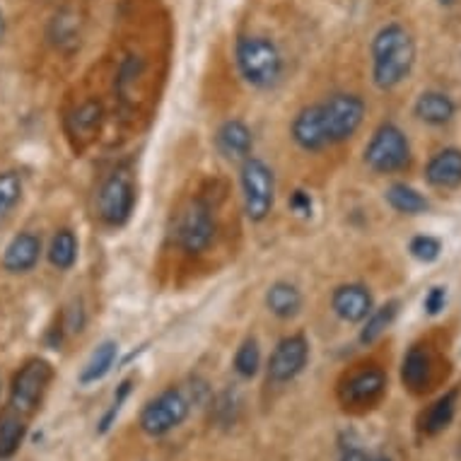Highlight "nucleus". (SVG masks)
Instances as JSON below:
<instances>
[{
  "label": "nucleus",
  "mask_w": 461,
  "mask_h": 461,
  "mask_svg": "<svg viewBox=\"0 0 461 461\" xmlns=\"http://www.w3.org/2000/svg\"><path fill=\"white\" fill-rule=\"evenodd\" d=\"M416 63V41L399 23L384 24L372 39V80L379 90H393L411 76Z\"/></svg>",
  "instance_id": "1"
},
{
  "label": "nucleus",
  "mask_w": 461,
  "mask_h": 461,
  "mask_svg": "<svg viewBox=\"0 0 461 461\" xmlns=\"http://www.w3.org/2000/svg\"><path fill=\"white\" fill-rule=\"evenodd\" d=\"M237 68L251 87L268 90L283 76V56L268 37H242L237 41Z\"/></svg>",
  "instance_id": "2"
},
{
  "label": "nucleus",
  "mask_w": 461,
  "mask_h": 461,
  "mask_svg": "<svg viewBox=\"0 0 461 461\" xmlns=\"http://www.w3.org/2000/svg\"><path fill=\"white\" fill-rule=\"evenodd\" d=\"M53 379L51 363H46L44 357H32L15 372L13 384H10L8 409L20 413L24 418H32L41 406L49 386Z\"/></svg>",
  "instance_id": "3"
},
{
  "label": "nucleus",
  "mask_w": 461,
  "mask_h": 461,
  "mask_svg": "<svg viewBox=\"0 0 461 461\" xmlns=\"http://www.w3.org/2000/svg\"><path fill=\"white\" fill-rule=\"evenodd\" d=\"M191 401L182 389L169 386L150 399L140 411L138 425L148 438H165L189 418Z\"/></svg>",
  "instance_id": "4"
},
{
  "label": "nucleus",
  "mask_w": 461,
  "mask_h": 461,
  "mask_svg": "<svg viewBox=\"0 0 461 461\" xmlns=\"http://www.w3.org/2000/svg\"><path fill=\"white\" fill-rule=\"evenodd\" d=\"M365 162L377 175H393L411 165V143L396 123H382L365 148Z\"/></svg>",
  "instance_id": "5"
},
{
  "label": "nucleus",
  "mask_w": 461,
  "mask_h": 461,
  "mask_svg": "<svg viewBox=\"0 0 461 461\" xmlns=\"http://www.w3.org/2000/svg\"><path fill=\"white\" fill-rule=\"evenodd\" d=\"M240 182H242L247 218L251 222H264L271 215L273 201H276V176H273V169L266 165L264 159L247 158L242 162Z\"/></svg>",
  "instance_id": "6"
},
{
  "label": "nucleus",
  "mask_w": 461,
  "mask_h": 461,
  "mask_svg": "<svg viewBox=\"0 0 461 461\" xmlns=\"http://www.w3.org/2000/svg\"><path fill=\"white\" fill-rule=\"evenodd\" d=\"M365 99L353 92H339L321 104V116H324V129L329 145H340L356 136L357 129L365 122Z\"/></svg>",
  "instance_id": "7"
},
{
  "label": "nucleus",
  "mask_w": 461,
  "mask_h": 461,
  "mask_svg": "<svg viewBox=\"0 0 461 461\" xmlns=\"http://www.w3.org/2000/svg\"><path fill=\"white\" fill-rule=\"evenodd\" d=\"M136 205V186L129 172H113L106 176V182L99 186L97 212L106 225L122 227L129 222L131 212Z\"/></svg>",
  "instance_id": "8"
},
{
  "label": "nucleus",
  "mask_w": 461,
  "mask_h": 461,
  "mask_svg": "<svg viewBox=\"0 0 461 461\" xmlns=\"http://www.w3.org/2000/svg\"><path fill=\"white\" fill-rule=\"evenodd\" d=\"M386 393V375L375 365L350 372L339 384V401L343 409L367 411L375 409Z\"/></svg>",
  "instance_id": "9"
},
{
  "label": "nucleus",
  "mask_w": 461,
  "mask_h": 461,
  "mask_svg": "<svg viewBox=\"0 0 461 461\" xmlns=\"http://www.w3.org/2000/svg\"><path fill=\"white\" fill-rule=\"evenodd\" d=\"M215 215H212V208L205 201L196 198L191 201L189 208L182 212L179 218V225H176V242L186 254L196 257V254H203L208 247L215 240Z\"/></svg>",
  "instance_id": "10"
},
{
  "label": "nucleus",
  "mask_w": 461,
  "mask_h": 461,
  "mask_svg": "<svg viewBox=\"0 0 461 461\" xmlns=\"http://www.w3.org/2000/svg\"><path fill=\"white\" fill-rule=\"evenodd\" d=\"M310 363V340L303 333H293L276 343V348L268 360V382L273 384H287L303 375Z\"/></svg>",
  "instance_id": "11"
},
{
  "label": "nucleus",
  "mask_w": 461,
  "mask_h": 461,
  "mask_svg": "<svg viewBox=\"0 0 461 461\" xmlns=\"http://www.w3.org/2000/svg\"><path fill=\"white\" fill-rule=\"evenodd\" d=\"M331 310L340 321H346V324H360L375 310L370 287L360 285V283L339 285L331 295Z\"/></svg>",
  "instance_id": "12"
},
{
  "label": "nucleus",
  "mask_w": 461,
  "mask_h": 461,
  "mask_svg": "<svg viewBox=\"0 0 461 461\" xmlns=\"http://www.w3.org/2000/svg\"><path fill=\"white\" fill-rule=\"evenodd\" d=\"M401 382L411 393L430 392L435 384V357L428 346H413L401 363Z\"/></svg>",
  "instance_id": "13"
},
{
  "label": "nucleus",
  "mask_w": 461,
  "mask_h": 461,
  "mask_svg": "<svg viewBox=\"0 0 461 461\" xmlns=\"http://www.w3.org/2000/svg\"><path fill=\"white\" fill-rule=\"evenodd\" d=\"M290 133H293V140H295L297 148L304 152H319L329 148L321 104L304 106L303 112L295 116L293 126H290Z\"/></svg>",
  "instance_id": "14"
},
{
  "label": "nucleus",
  "mask_w": 461,
  "mask_h": 461,
  "mask_svg": "<svg viewBox=\"0 0 461 461\" xmlns=\"http://www.w3.org/2000/svg\"><path fill=\"white\" fill-rule=\"evenodd\" d=\"M41 258V240L34 232H20L10 240L3 254V268L8 273H30Z\"/></svg>",
  "instance_id": "15"
},
{
  "label": "nucleus",
  "mask_w": 461,
  "mask_h": 461,
  "mask_svg": "<svg viewBox=\"0 0 461 461\" xmlns=\"http://www.w3.org/2000/svg\"><path fill=\"white\" fill-rule=\"evenodd\" d=\"M456 406H459V389H449L439 399H435L423 411V416L418 420V430L425 438H438L439 432H445L456 418Z\"/></svg>",
  "instance_id": "16"
},
{
  "label": "nucleus",
  "mask_w": 461,
  "mask_h": 461,
  "mask_svg": "<svg viewBox=\"0 0 461 461\" xmlns=\"http://www.w3.org/2000/svg\"><path fill=\"white\" fill-rule=\"evenodd\" d=\"M215 145L222 158L227 159H247L251 158V150H254V136H251V129L240 119H232V122H225L215 133Z\"/></svg>",
  "instance_id": "17"
},
{
  "label": "nucleus",
  "mask_w": 461,
  "mask_h": 461,
  "mask_svg": "<svg viewBox=\"0 0 461 461\" xmlns=\"http://www.w3.org/2000/svg\"><path fill=\"white\" fill-rule=\"evenodd\" d=\"M425 179L435 189H456L461 186V150L445 148L435 152L425 167Z\"/></svg>",
  "instance_id": "18"
},
{
  "label": "nucleus",
  "mask_w": 461,
  "mask_h": 461,
  "mask_svg": "<svg viewBox=\"0 0 461 461\" xmlns=\"http://www.w3.org/2000/svg\"><path fill=\"white\" fill-rule=\"evenodd\" d=\"M413 113H416L420 122L428 123V126H445V123H449L454 119L456 104H454V99L449 95H445V92L428 90L416 99Z\"/></svg>",
  "instance_id": "19"
},
{
  "label": "nucleus",
  "mask_w": 461,
  "mask_h": 461,
  "mask_svg": "<svg viewBox=\"0 0 461 461\" xmlns=\"http://www.w3.org/2000/svg\"><path fill=\"white\" fill-rule=\"evenodd\" d=\"M266 307L273 317L278 319H293L303 310V293L297 290V285L287 283V280H278L266 290Z\"/></svg>",
  "instance_id": "20"
},
{
  "label": "nucleus",
  "mask_w": 461,
  "mask_h": 461,
  "mask_svg": "<svg viewBox=\"0 0 461 461\" xmlns=\"http://www.w3.org/2000/svg\"><path fill=\"white\" fill-rule=\"evenodd\" d=\"M116 356H119V343L116 340H104L99 343L97 348L92 350L90 360L85 363V367L77 375V382L83 386L97 384L102 379L112 372L113 363H116Z\"/></svg>",
  "instance_id": "21"
},
{
  "label": "nucleus",
  "mask_w": 461,
  "mask_h": 461,
  "mask_svg": "<svg viewBox=\"0 0 461 461\" xmlns=\"http://www.w3.org/2000/svg\"><path fill=\"white\" fill-rule=\"evenodd\" d=\"M27 420L30 418L20 416V413L10 409L0 413V461L10 459V456H15L20 452V447L27 438V430H30Z\"/></svg>",
  "instance_id": "22"
},
{
  "label": "nucleus",
  "mask_w": 461,
  "mask_h": 461,
  "mask_svg": "<svg viewBox=\"0 0 461 461\" xmlns=\"http://www.w3.org/2000/svg\"><path fill=\"white\" fill-rule=\"evenodd\" d=\"M386 203L392 205L396 212H403V215H420V212L430 208V201L409 184H392L386 189Z\"/></svg>",
  "instance_id": "23"
},
{
  "label": "nucleus",
  "mask_w": 461,
  "mask_h": 461,
  "mask_svg": "<svg viewBox=\"0 0 461 461\" xmlns=\"http://www.w3.org/2000/svg\"><path fill=\"white\" fill-rule=\"evenodd\" d=\"M49 264L59 271H70L77 261V240L73 235V230L63 227L53 235L51 244H49Z\"/></svg>",
  "instance_id": "24"
},
{
  "label": "nucleus",
  "mask_w": 461,
  "mask_h": 461,
  "mask_svg": "<svg viewBox=\"0 0 461 461\" xmlns=\"http://www.w3.org/2000/svg\"><path fill=\"white\" fill-rule=\"evenodd\" d=\"M396 314H399V303H396V300L382 304L377 310H372L370 317L365 319L363 331H360V343H363V346H372L375 340L382 339V333L393 324Z\"/></svg>",
  "instance_id": "25"
},
{
  "label": "nucleus",
  "mask_w": 461,
  "mask_h": 461,
  "mask_svg": "<svg viewBox=\"0 0 461 461\" xmlns=\"http://www.w3.org/2000/svg\"><path fill=\"white\" fill-rule=\"evenodd\" d=\"M261 370V346L254 336L242 340L235 353V372L242 379H254Z\"/></svg>",
  "instance_id": "26"
},
{
  "label": "nucleus",
  "mask_w": 461,
  "mask_h": 461,
  "mask_svg": "<svg viewBox=\"0 0 461 461\" xmlns=\"http://www.w3.org/2000/svg\"><path fill=\"white\" fill-rule=\"evenodd\" d=\"M23 176L17 172H0V220L15 211V205L23 198Z\"/></svg>",
  "instance_id": "27"
},
{
  "label": "nucleus",
  "mask_w": 461,
  "mask_h": 461,
  "mask_svg": "<svg viewBox=\"0 0 461 461\" xmlns=\"http://www.w3.org/2000/svg\"><path fill=\"white\" fill-rule=\"evenodd\" d=\"M411 257L420 261V264H432V261H438L439 254H442V244H439L438 237L430 235H418L411 240L409 244Z\"/></svg>",
  "instance_id": "28"
},
{
  "label": "nucleus",
  "mask_w": 461,
  "mask_h": 461,
  "mask_svg": "<svg viewBox=\"0 0 461 461\" xmlns=\"http://www.w3.org/2000/svg\"><path fill=\"white\" fill-rule=\"evenodd\" d=\"M99 122H102V104L99 102H85L83 106H77L76 112H73V126L80 133H92V131L97 129Z\"/></svg>",
  "instance_id": "29"
},
{
  "label": "nucleus",
  "mask_w": 461,
  "mask_h": 461,
  "mask_svg": "<svg viewBox=\"0 0 461 461\" xmlns=\"http://www.w3.org/2000/svg\"><path fill=\"white\" fill-rule=\"evenodd\" d=\"M76 39H77L76 17L59 15L56 20H53V41H56V44H66V41L76 44Z\"/></svg>",
  "instance_id": "30"
},
{
  "label": "nucleus",
  "mask_w": 461,
  "mask_h": 461,
  "mask_svg": "<svg viewBox=\"0 0 461 461\" xmlns=\"http://www.w3.org/2000/svg\"><path fill=\"white\" fill-rule=\"evenodd\" d=\"M61 321L63 329L68 333H83L85 324H87V314H85L83 303H80V300H73L68 310H66V314L61 317Z\"/></svg>",
  "instance_id": "31"
},
{
  "label": "nucleus",
  "mask_w": 461,
  "mask_h": 461,
  "mask_svg": "<svg viewBox=\"0 0 461 461\" xmlns=\"http://www.w3.org/2000/svg\"><path fill=\"white\" fill-rule=\"evenodd\" d=\"M237 406H240V399H237L235 392H225L218 399V406H215V418H218L222 425L235 423Z\"/></svg>",
  "instance_id": "32"
},
{
  "label": "nucleus",
  "mask_w": 461,
  "mask_h": 461,
  "mask_svg": "<svg viewBox=\"0 0 461 461\" xmlns=\"http://www.w3.org/2000/svg\"><path fill=\"white\" fill-rule=\"evenodd\" d=\"M445 304H447V287H442V285L430 287V290H428V295H425V300H423L425 312H428L430 317H438L439 312L445 310Z\"/></svg>",
  "instance_id": "33"
},
{
  "label": "nucleus",
  "mask_w": 461,
  "mask_h": 461,
  "mask_svg": "<svg viewBox=\"0 0 461 461\" xmlns=\"http://www.w3.org/2000/svg\"><path fill=\"white\" fill-rule=\"evenodd\" d=\"M290 208H293V212H297V215L307 218V215H312V208H314V203H312V196L307 194V191L297 189L295 194L290 196Z\"/></svg>",
  "instance_id": "34"
},
{
  "label": "nucleus",
  "mask_w": 461,
  "mask_h": 461,
  "mask_svg": "<svg viewBox=\"0 0 461 461\" xmlns=\"http://www.w3.org/2000/svg\"><path fill=\"white\" fill-rule=\"evenodd\" d=\"M365 456H367V452L360 447H343L339 461H365Z\"/></svg>",
  "instance_id": "35"
},
{
  "label": "nucleus",
  "mask_w": 461,
  "mask_h": 461,
  "mask_svg": "<svg viewBox=\"0 0 461 461\" xmlns=\"http://www.w3.org/2000/svg\"><path fill=\"white\" fill-rule=\"evenodd\" d=\"M365 461H393L392 456H384V454H367Z\"/></svg>",
  "instance_id": "36"
},
{
  "label": "nucleus",
  "mask_w": 461,
  "mask_h": 461,
  "mask_svg": "<svg viewBox=\"0 0 461 461\" xmlns=\"http://www.w3.org/2000/svg\"><path fill=\"white\" fill-rule=\"evenodd\" d=\"M439 5H445V8H449V5H454V3H456V0H438Z\"/></svg>",
  "instance_id": "37"
},
{
  "label": "nucleus",
  "mask_w": 461,
  "mask_h": 461,
  "mask_svg": "<svg viewBox=\"0 0 461 461\" xmlns=\"http://www.w3.org/2000/svg\"><path fill=\"white\" fill-rule=\"evenodd\" d=\"M0 37H3V13H0Z\"/></svg>",
  "instance_id": "38"
},
{
  "label": "nucleus",
  "mask_w": 461,
  "mask_h": 461,
  "mask_svg": "<svg viewBox=\"0 0 461 461\" xmlns=\"http://www.w3.org/2000/svg\"><path fill=\"white\" fill-rule=\"evenodd\" d=\"M0 389H3V382H0Z\"/></svg>",
  "instance_id": "39"
}]
</instances>
